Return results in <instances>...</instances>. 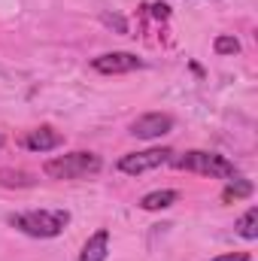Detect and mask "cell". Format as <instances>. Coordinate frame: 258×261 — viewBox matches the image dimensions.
I'll return each instance as SVG.
<instances>
[{
  "label": "cell",
  "instance_id": "6da1fadb",
  "mask_svg": "<svg viewBox=\"0 0 258 261\" xmlns=\"http://www.w3.org/2000/svg\"><path fill=\"white\" fill-rule=\"evenodd\" d=\"M170 164L176 170H189V173H200V176H213V179H234L237 167L234 161H228L225 155L219 152H200V149H192L186 155H173Z\"/></svg>",
  "mask_w": 258,
  "mask_h": 261
},
{
  "label": "cell",
  "instance_id": "7a4b0ae2",
  "mask_svg": "<svg viewBox=\"0 0 258 261\" xmlns=\"http://www.w3.org/2000/svg\"><path fill=\"white\" fill-rule=\"evenodd\" d=\"M70 222L67 210H31V213H18L9 216V225L24 231L28 237H58Z\"/></svg>",
  "mask_w": 258,
  "mask_h": 261
},
{
  "label": "cell",
  "instance_id": "3957f363",
  "mask_svg": "<svg viewBox=\"0 0 258 261\" xmlns=\"http://www.w3.org/2000/svg\"><path fill=\"white\" fill-rule=\"evenodd\" d=\"M100 167H104L100 155H94V152H70V155L49 158L43 170L52 179H85V176L100 173Z\"/></svg>",
  "mask_w": 258,
  "mask_h": 261
},
{
  "label": "cell",
  "instance_id": "277c9868",
  "mask_svg": "<svg viewBox=\"0 0 258 261\" xmlns=\"http://www.w3.org/2000/svg\"><path fill=\"white\" fill-rule=\"evenodd\" d=\"M173 158V149H146V152H128L119 158V170L137 176V173H146V170H155L161 164H167Z\"/></svg>",
  "mask_w": 258,
  "mask_h": 261
},
{
  "label": "cell",
  "instance_id": "5b68a950",
  "mask_svg": "<svg viewBox=\"0 0 258 261\" xmlns=\"http://www.w3.org/2000/svg\"><path fill=\"white\" fill-rule=\"evenodd\" d=\"M170 130H173V116H167V113H146L137 122H131V134L140 140H158Z\"/></svg>",
  "mask_w": 258,
  "mask_h": 261
},
{
  "label": "cell",
  "instance_id": "8992f818",
  "mask_svg": "<svg viewBox=\"0 0 258 261\" xmlns=\"http://www.w3.org/2000/svg\"><path fill=\"white\" fill-rule=\"evenodd\" d=\"M91 67L104 76H119V73H131V70H140L143 58L131 55V52H107V55H97Z\"/></svg>",
  "mask_w": 258,
  "mask_h": 261
},
{
  "label": "cell",
  "instance_id": "52a82bcc",
  "mask_svg": "<svg viewBox=\"0 0 258 261\" xmlns=\"http://www.w3.org/2000/svg\"><path fill=\"white\" fill-rule=\"evenodd\" d=\"M21 143H24V149H31V152H52V149H58V146L64 143V137L52 128H34V130L24 134Z\"/></svg>",
  "mask_w": 258,
  "mask_h": 261
},
{
  "label": "cell",
  "instance_id": "ba28073f",
  "mask_svg": "<svg viewBox=\"0 0 258 261\" xmlns=\"http://www.w3.org/2000/svg\"><path fill=\"white\" fill-rule=\"evenodd\" d=\"M107 255H110V231L100 228L85 240V246H82L76 261H107Z\"/></svg>",
  "mask_w": 258,
  "mask_h": 261
},
{
  "label": "cell",
  "instance_id": "9c48e42d",
  "mask_svg": "<svg viewBox=\"0 0 258 261\" xmlns=\"http://www.w3.org/2000/svg\"><path fill=\"white\" fill-rule=\"evenodd\" d=\"M176 200H179V192H173V189H161V192H149V195L140 200V206L149 210V213H155V210H167V206H173Z\"/></svg>",
  "mask_w": 258,
  "mask_h": 261
},
{
  "label": "cell",
  "instance_id": "30bf717a",
  "mask_svg": "<svg viewBox=\"0 0 258 261\" xmlns=\"http://www.w3.org/2000/svg\"><path fill=\"white\" fill-rule=\"evenodd\" d=\"M0 186H3V189H28V186H34V176L24 173V170L0 167Z\"/></svg>",
  "mask_w": 258,
  "mask_h": 261
},
{
  "label": "cell",
  "instance_id": "8fae6325",
  "mask_svg": "<svg viewBox=\"0 0 258 261\" xmlns=\"http://www.w3.org/2000/svg\"><path fill=\"white\" fill-rule=\"evenodd\" d=\"M237 234L246 237V240H255L258 237V210L255 206H249V210L237 219Z\"/></svg>",
  "mask_w": 258,
  "mask_h": 261
},
{
  "label": "cell",
  "instance_id": "7c38bea8",
  "mask_svg": "<svg viewBox=\"0 0 258 261\" xmlns=\"http://www.w3.org/2000/svg\"><path fill=\"white\" fill-rule=\"evenodd\" d=\"M249 195H252V182L237 176V179H231V182H228V189L222 192V200H225V203H231V200H240V197H249Z\"/></svg>",
  "mask_w": 258,
  "mask_h": 261
},
{
  "label": "cell",
  "instance_id": "4fadbf2b",
  "mask_svg": "<svg viewBox=\"0 0 258 261\" xmlns=\"http://www.w3.org/2000/svg\"><path fill=\"white\" fill-rule=\"evenodd\" d=\"M213 49H216L219 55H237V52H240V43H237L234 37H228V34H222V37H216V43H213Z\"/></svg>",
  "mask_w": 258,
  "mask_h": 261
},
{
  "label": "cell",
  "instance_id": "5bb4252c",
  "mask_svg": "<svg viewBox=\"0 0 258 261\" xmlns=\"http://www.w3.org/2000/svg\"><path fill=\"white\" fill-rule=\"evenodd\" d=\"M100 21H104L107 28H113L116 34H128V21H125L122 15H116V12H104V15H100Z\"/></svg>",
  "mask_w": 258,
  "mask_h": 261
},
{
  "label": "cell",
  "instance_id": "9a60e30c",
  "mask_svg": "<svg viewBox=\"0 0 258 261\" xmlns=\"http://www.w3.org/2000/svg\"><path fill=\"white\" fill-rule=\"evenodd\" d=\"M149 9H152V15H155V18H161V21H167V18H170V6H167V3H155V6H149Z\"/></svg>",
  "mask_w": 258,
  "mask_h": 261
},
{
  "label": "cell",
  "instance_id": "2e32d148",
  "mask_svg": "<svg viewBox=\"0 0 258 261\" xmlns=\"http://www.w3.org/2000/svg\"><path fill=\"white\" fill-rule=\"evenodd\" d=\"M213 261H249V255L246 252H228V255H219V258Z\"/></svg>",
  "mask_w": 258,
  "mask_h": 261
},
{
  "label": "cell",
  "instance_id": "e0dca14e",
  "mask_svg": "<svg viewBox=\"0 0 258 261\" xmlns=\"http://www.w3.org/2000/svg\"><path fill=\"white\" fill-rule=\"evenodd\" d=\"M0 146H3V134H0Z\"/></svg>",
  "mask_w": 258,
  "mask_h": 261
}]
</instances>
